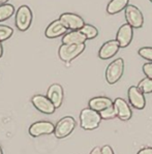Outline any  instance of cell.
Instances as JSON below:
<instances>
[{
	"label": "cell",
	"instance_id": "cell-1",
	"mask_svg": "<svg viewBox=\"0 0 152 154\" xmlns=\"http://www.w3.org/2000/svg\"><path fill=\"white\" fill-rule=\"evenodd\" d=\"M101 116L99 112L91 108L83 109L80 113V124L85 130H93L97 128L101 124Z\"/></svg>",
	"mask_w": 152,
	"mask_h": 154
},
{
	"label": "cell",
	"instance_id": "cell-2",
	"mask_svg": "<svg viewBox=\"0 0 152 154\" xmlns=\"http://www.w3.org/2000/svg\"><path fill=\"white\" fill-rule=\"evenodd\" d=\"M124 72V61L122 58L115 59L108 65L106 69V80L108 84H116Z\"/></svg>",
	"mask_w": 152,
	"mask_h": 154
},
{
	"label": "cell",
	"instance_id": "cell-3",
	"mask_svg": "<svg viewBox=\"0 0 152 154\" xmlns=\"http://www.w3.org/2000/svg\"><path fill=\"white\" fill-rule=\"evenodd\" d=\"M85 44H78V45H66L62 44L59 48L58 55L59 58L64 62H70L73 59H76L78 56L84 52Z\"/></svg>",
	"mask_w": 152,
	"mask_h": 154
},
{
	"label": "cell",
	"instance_id": "cell-4",
	"mask_svg": "<svg viewBox=\"0 0 152 154\" xmlns=\"http://www.w3.org/2000/svg\"><path fill=\"white\" fill-rule=\"evenodd\" d=\"M32 11L29 6L21 5L17 9L15 17V24L20 31H26L29 29L32 23Z\"/></svg>",
	"mask_w": 152,
	"mask_h": 154
},
{
	"label": "cell",
	"instance_id": "cell-5",
	"mask_svg": "<svg viewBox=\"0 0 152 154\" xmlns=\"http://www.w3.org/2000/svg\"><path fill=\"white\" fill-rule=\"evenodd\" d=\"M76 127V120L72 116H66L60 119L55 125L54 134L57 139H63L68 137Z\"/></svg>",
	"mask_w": 152,
	"mask_h": 154
},
{
	"label": "cell",
	"instance_id": "cell-6",
	"mask_svg": "<svg viewBox=\"0 0 152 154\" xmlns=\"http://www.w3.org/2000/svg\"><path fill=\"white\" fill-rule=\"evenodd\" d=\"M124 11H125V20H126L127 24H129L135 29L141 28L143 26L144 24L143 14H142V11L137 6L128 4Z\"/></svg>",
	"mask_w": 152,
	"mask_h": 154
},
{
	"label": "cell",
	"instance_id": "cell-7",
	"mask_svg": "<svg viewBox=\"0 0 152 154\" xmlns=\"http://www.w3.org/2000/svg\"><path fill=\"white\" fill-rule=\"evenodd\" d=\"M32 105L34 106V108L37 111H39L42 114H47V115H51L55 112L56 106H54V103L49 99L48 96L45 95H34L31 99Z\"/></svg>",
	"mask_w": 152,
	"mask_h": 154
},
{
	"label": "cell",
	"instance_id": "cell-8",
	"mask_svg": "<svg viewBox=\"0 0 152 154\" xmlns=\"http://www.w3.org/2000/svg\"><path fill=\"white\" fill-rule=\"evenodd\" d=\"M59 20L63 23L67 29L70 30H80L85 25V22L83 18L77 14L73 13H64L60 17Z\"/></svg>",
	"mask_w": 152,
	"mask_h": 154
},
{
	"label": "cell",
	"instance_id": "cell-9",
	"mask_svg": "<svg viewBox=\"0 0 152 154\" xmlns=\"http://www.w3.org/2000/svg\"><path fill=\"white\" fill-rule=\"evenodd\" d=\"M55 131V125L49 121H37L34 122L29 127V134L33 138L42 136V134H51Z\"/></svg>",
	"mask_w": 152,
	"mask_h": 154
},
{
	"label": "cell",
	"instance_id": "cell-10",
	"mask_svg": "<svg viewBox=\"0 0 152 154\" xmlns=\"http://www.w3.org/2000/svg\"><path fill=\"white\" fill-rule=\"evenodd\" d=\"M127 97L132 108L137 109V110H143L146 106V99H145L144 93L136 86L129 87L127 91Z\"/></svg>",
	"mask_w": 152,
	"mask_h": 154
},
{
	"label": "cell",
	"instance_id": "cell-11",
	"mask_svg": "<svg viewBox=\"0 0 152 154\" xmlns=\"http://www.w3.org/2000/svg\"><path fill=\"white\" fill-rule=\"evenodd\" d=\"M134 37V28L129 24H123L118 29L116 34V41L119 42L120 48H126L132 41Z\"/></svg>",
	"mask_w": 152,
	"mask_h": 154
},
{
	"label": "cell",
	"instance_id": "cell-12",
	"mask_svg": "<svg viewBox=\"0 0 152 154\" xmlns=\"http://www.w3.org/2000/svg\"><path fill=\"white\" fill-rule=\"evenodd\" d=\"M114 108H115L117 117L122 121H128L132 117V112L130 106H128L126 100L121 97H117L114 100Z\"/></svg>",
	"mask_w": 152,
	"mask_h": 154
},
{
	"label": "cell",
	"instance_id": "cell-13",
	"mask_svg": "<svg viewBox=\"0 0 152 154\" xmlns=\"http://www.w3.org/2000/svg\"><path fill=\"white\" fill-rule=\"evenodd\" d=\"M120 49V45L117 41H109L106 42L103 46L101 47L98 51V57L103 60H108V59L113 58L116 54L118 53Z\"/></svg>",
	"mask_w": 152,
	"mask_h": 154
},
{
	"label": "cell",
	"instance_id": "cell-14",
	"mask_svg": "<svg viewBox=\"0 0 152 154\" xmlns=\"http://www.w3.org/2000/svg\"><path fill=\"white\" fill-rule=\"evenodd\" d=\"M67 28L64 26V24L60 20H55L47 27L46 31H45V35L48 38H56L61 35H64L67 32Z\"/></svg>",
	"mask_w": 152,
	"mask_h": 154
},
{
	"label": "cell",
	"instance_id": "cell-15",
	"mask_svg": "<svg viewBox=\"0 0 152 154\" xmlns=\"http://www.w3.org/2000/svg\"><path fill=\"white\" fill-rule=\"evenodd\" d=\"M47 96L54 103L56 109L60 108L63 101V88L59 84H52L48 89Z\"/></svg>",
	"mask_w": 152,
	"mask_h": 154
},
{
	"label": "cell",
	"instance_id": "cell-16",
	"mask_svg": "<svg viewBox=\"0 0 152 154\" xmlns=\"http://www.w3.org/2000/svg\"><path fill=\"white\" fill-rule=\"evenodd\" d=\"M88 106L89 108L93 109L97 112H101L104 109H108L114 106V101L111 98L107 97V96H96V97L90 99Z\"/></svg>",
	"mask_w": 152,
	"mask_h": 154
},
{
	"label": "cell",
	"instance_id": "cell-17",
	"mask_svg": "<svg viewBox=\"0 0 152 154\" xmlns=\"http://www.w3.org/2000/svg\"><path fill=\"white\" fill-rule=\"evenodd\" d=\"M86 41L87 37L80 30H70V32H66L62 37V42L66 45L85 44Z\"/></svg>",
	"mask_w": 152,
	"mask_h": 154
},
{
	"label": "cell",
	"instance_id": "cell-18",
	"mask_svg": "<svg viewBox=\"0 0 152 154\" xmlns=\"http://www.w3.org/2000/svg\"><path fill=\"white\" fill-rule=\"evenodd\" d=\"M129 0H111L107 6V13L109 15H116L121 11L125 9L128 5Z\"/></svg>",
	"mask_w": 152,
	"mask_h": 154
},
{
	"label": "cell",
	"instance_id": "cell-19",
	"mask_svg": "<svg viewBox=\"0 0 152 154\" xmlns=\"http://www.w3.org/2000/svg\"><path fill=\"white\" fill-rule=\"evenodd\" d=\"M15 14V8L13 4L5 3L0 5V22L8 20Z\"/></svg>",
	"mask_w": 152,
	"mask_h": 154
},
{
	"label": "cell",
	"instance_id": "cell-20",
	"mask_svg": "<svg viewBox=\"0 0 152 154\" xmlns=\"http://www.w3.org/2000/svg\"><path fill=\"white\" fill-rule=\"evenodd\" d=\"M80 31L87 37V39H93L98 35V30H97V28L90 24H85L80 29Z\"/></svg>",
	"mask_w": 152,
	"mask_h": 154
},
{
	"label": "cell",
	"instance_id": "cell-21",
	"mask_svg": "<svg viewBox=\"0 0 152 154\" xmlns=\"http://www.w3.org/2000/svg\"><path fill=\"white\" fill-rule=\"evenodd\" d=\"M138 88L141 90L142 92L145 93H152V79L150 78H145L141 80L138 84Z\"/></svg>",
	"mask_w": 152,
	"mask_h": 154
},
{
	"label": "cell",
	"instance_id": "cell-22",
	"mask_svg": "<svg viewBox=\"0 0 152 154\" xmlns=\"http://www.w3.org/2000/svg\"><path fill=\"white\" fill-rule=\"evenodd\" d=\"M14 30L13 28L8 27L6 25H0V41L5 42L13 35Z\"/></svg>",
	"mask_w": 152,
	"mask_h": 154
},
{
	"label": "cell",
	"instance_id": "cell-23",
	"mask_svg": "<svg viewBox=\"0 0 152 154\" xmlns=\"http://www.w3.org/2000/svg\"><path fill=\"white\" fill-rule=\"evenodd\" d=\"M101 114V118L104 120H109V119H114L115 117H117V114H116V111H115V108L114 106H110L108 109H104L101 112H99Z\"/></svg>",
	"mask_w": 152,
	"mask_h": 154
},
{
	"label": "cell",
	"instance_id": "cell-24",
	"mask_svg": "<svg viewBox=\"0 0 152 154\" xmlns=\"http://www.w3.org/2000/svg\"><path fill=\"white\" fill-rule=\"evenodd\" d=\"M138 53L143 59L152 62V47H143L138 51Z\"/></svg>",
	"mask_w": 152,
	"mask_h": 154
},
{
	"label": "cell",
	"instance_id": "cell-25",
	"mask_svg": "<svg viewBox=\"0 0 152 154\" xmlns=\"http://www.w3.org/2000/svg\"><path fill=\"white\" fill-rule=\"evenodd\" d=\"M143 72L147 78L152 79V62H147L143 65Z\"/></svg>",
	"mask_w": 152,
	"mask_h": 154
},
{
	"label": "cell",
	"instance_id": "cell-26",
	"mask_svg": "<svg viewBox=\"0 0 152 154\" xmlns=\"http://www.w3.org/2000/svg\"><path fill=\"white\" fill-rule=\"evenodd\" d=\"M101 154H115L112 149V147L109 146V145H106L101 148Z\"/></svg>",
	"mask_w": 152,
	"mask_h": 154
},
{
	"label": "cell",
	"instance_id": "cell-27",
	"mask_svg": "<svg viewBox=\"0 0 152 154\" xmlns=\"http://www.w3.org/2000/svg\"><path fill=\"white\" fill-rule=\"evenodd\" d=\"M138 154H152V147H146L138 152Z\"/></svg>",
	"mask_w": 152,
	"mask_h": 154
},
{
	"label": "cell",
	"instance_id": "cell-28",
	"mask_svg": "<svg viewBox=\"0 0 152 154\" xmlns=\"http://www.w3.org/2000/svg\"><path fill=\"white\" fill-rule=\"evenodd\" d=\"M89 154H101V148H99V147H95V148H93L91 150V152Z\"/></svg>",
	"mask_w": 152,
	"mask_h": 154
},
{
	"label": "cell",
	"instance_id": "cell-29",
	"mask_svg": "<svg viewBox=\"0 0 152 154\" xmlns=\"http://www.w3.org/2000/svg\"><path fill=\"white\" fill-rule=\"evenodd\" d=\"M3 55V47H2V42L0 41V58Z\"/></svg>",
	"mask_w": 152,
	"mask_h": 154
},
{
	"label": "cell",
	"instance_id": "cell-30",
	"mask_svg": "<svg viewBox=\"0 0 152 154\" xmlns=\"http://www.w3.org/2000/svg\"><path fill=\"white\" fill-rule=\"evenodd\" d=\"M8 0H0V5H2V4H5L8 3Z\"/></svg>",
	"mask_w": 152,
	"mask_h": 154
},
{
	"label": "cell",
	"instance_id": "cell-31",
	"mask_svg": "<svg viewBox=\"0 0 152 154\" xmlns=\"http://www.w3.org/2000/svg\"><path fill=\"white\" fill-rule=\"evenodd\" d=\"M0 154H3V152H2V149H1V147H0Z\"/></svg>",
	"mask_w": 152,
	"mask_h": 154
},
{
	"label": "cell",
	"instance_id": "cell-32",
	"mask_svg": "<svg viewBox=\"0 0 152 154\" xmlns=\"http://www.w3.org/2000/svg\"><path fill=\"white\" fill-rule=\"evenodd\" d=\"M150 1H151V2H152V0H150Z\"/></svg>",
	"mask_w": 152,
	"mask_h": 154
}]
</instances>
